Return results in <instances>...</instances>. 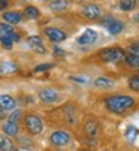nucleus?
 <instances>
[{
  "label": "nucleus",
  "instance_id": "obj_1",
  "mask_svg": "<svg viewBox=\"0 0 139 151\" xmlns=\"http://www.w3.org/2000/svg\"><path fill=\"white\" fill-rule=\"evenodd\" d=\"M105 105L108 108V111H111L112 114H123L124 111H127L129 108L135 105V99L124 94H115V96L106 97Z\"/></svg>",
  "mask_w": 139,
  "mask_h": 151
},
{
  "label": "nucleus",
  "instance_id": "obj_2",
  "mask_svg": "<svg viewBox=\"0 0 139 151\" xmlns=\"http://www.w3.org/2000/svg\"><path fill=\"white\" fill-rule=\"evenodd\" d=\"M24 126L27 129V132L30 135H39L42 130H43V123L42 120L35 115V114H27L24 117Z\"/></svg>",
  "mask_w": 139,
  "mask_h": 151
},
{
  "label": "nucleus",
  "instance_id": "obj_3",
  "mask_svg": "<svg viewBox=\"0 0 139 151\" xmlns=\"http://www.w3.org/2000/svg\"><path fill=\"white\" fill-rule=\"evenodd\" d=\"M100 58L105 63H118L124 58V51L121 48H108L100 51Z\"/></svg>",
  "mask_w": 139,
  "mask_h": 151
},
{
  "label": "nucleus",
  "instance_id": "obj_4",
  "mask_svg": "<svg viewBox=\"0 0 139 151\" xmlns=\"http://www.w3.org/2000/svg\"><path fill=\"white\" fill-rule=\"evenodd\" d=\"M50 141L55 147H64V145H67L69 142H71V135H69L67 132H64V130H55V132L51 133Z\"/></svg>",
  "mask_w": 139,
  "mask_h": 151
},
{
  "label": "nucleus",
  "instance_id": "obj_5",
  "mask_svg": "<svg viewBox=\"0 0 139 151\" xmlns=\"http://www.w3.org/2000/svg\"><path fill=\"white\" fill-rule=\"evenodd\" d=\"M37 96H39V100L43 103H54L58 100V93L53 88H42L39 90Z\"/></svg>",
  "mask_w": 139,
  "mask_h": 151
},
{
  "label": "nucleus",
  "instance_id": "obj_6",
  "mask_svg": "<svg viewBox=\"0 0 139 151\" xmlns=\"http://www.w3.org/2000/svg\"><path fill=\"white\" fill-rule=\"evenodd\" d=\"M43 33L46 35V37H48L50 40H53V42H63L66 39V33L58 30V29H55V27H46L43 30Z\"/></svg>",
  "mask_w": 139,
  "mask_h": 151
},
{
  "label": "nucleus",
  "instance_id": "obj_7",
  "mask_svg": "<svg viewBox=\"0 0 139 151\" xmlns=\"http://www.w3.org/2000/svg\"><path fill=\"white\" fill-rule=\"evenodd\" d=\"M97 39V33L91 29H87L79 37H78V44L81 45H88V44H94Z\"/></svg>",
  "mask_w": 139,
  "mask_h": 151
},
{
  "label": "nucleus",
  "instance_id": "obj_8",
  "mask_svg": "<svg viewBox=\"0 0 139 151\" xmlns=\"http://www.w3.org/2000/svg\"><path fill=\"white\" fill-rule=\"evenodd\" d=\"M82 15L88 19H96V18L100 17V8L97 5H93V3L85 5L82 8Z\"/></svg>",
  "mask_w": 139,
  "mask_h": 151
},
{
  "label": "nucleus",
  "instance_id": "obj_9",
  "mask_svg": "<svg viewBox=\"0 0 139 151\" xmlns=\"http://www.w3.org/2000/svg\"><path fill=\"white\" fill-rule=\"evenodd\" d=\"M21 19H22V14L18 12V11H8V12L3 14V21L11 24V26L21 23Z\"/></svg>",
  "mask_w": 139,
  "mask_h": 151
},
{
  "label": "nucleus",
  "instance_id": "obj_10",
  "mask_svg": "<svg viewBox=\"0 0 139 151\" xmlns=\"http://www.w3.org/2000/svg\"><path fill=\"white\" fill-rule=\"evenodd\" d=\"M15 99L9 94H0V109L5 111H12L15 109Z\"/></svg>",
  "mask_w": 139,
  "mask_h": 151
},
{
  "label": "nucleus",
  "instance_id": "obj_11",
  "mask_svg": "<svg viewBox=\"0 0 139 151\" xmlns=\"http://www.w3.org/2000/svg\"><path fill=\"white\" fill-rule=\"evenodd\" d=\"M84 132L88 138H96L97 133H99V123L94 121V120H90L85 123L84 126Z\"/></svg>",
  "mask_w": 139,
  "mask_h": 151
},
{
  "label": "nucleus",
  "instance_id": "obj_12",
  "mask_svg": "<svg viewBox=\"0 0 139 151\" xmlns=\"http://www.w3.org/2000/svg\"><path fill=\"white\" fill-rule=\"evenodd\" d=\"M2 130L6 136H17L18 135V124L14 123V121H6L3 126H2Z\"/></svg>",
  "mask_w": 139,
  "mask_h": 151
},
{
  "label": "nucleus",
  "instance_id": "obj_13",
  "mask_svg": "<svg viewBox=\"0 0 139 151\" xmlns=\"http://www.w3.org/2000/svg\"><path fill=\"white\" fill-rule=\"evenodd\" d=\"M94 85L97 88H111V87H114V81L112 79H109V78H106V76H99V78H96L94 79Z\"/></svg>",
  "mask_w": 139,
  "mask_h": 151
},
{
  "label": "nucleus",
  "instance_id": "obj_14",
  "mask_svg": "<svg viewBox=\"0 0 139 151\" xmlns=\"http://www.w3.org/2000/svg\"><path fill=\"white\" fill-rule=\"evenodd\" d=\"M106 29H108V32H109L111 35H118V33H121V32H123L124 24L121 23V21H118V19H114L111 24H108V26H106Z\"/></svg>",
  "mask_w": 139,
  "mask_h": 151
},
{
  "label": "nucleus",
  "instance_id": "obj_15",
  "mask_svg": "<svg viewBox=\"0 0 139 151\" xmlns=\"http://www.w3.org/2000/svg\"><path fill=\"white\" fill-rule=\"evenodd\" d=\"M50 8L54 12H61V11H64L67 8V2L66 0H51Z\"/></svg>",
  "mask_w": 139,
  "mask_h": 151
},
{
  "label": "nucleus",
  "instance_id": "obj_16",
  "mask_svg": "<svg viewBox=\"0 0 139 151\" xmlns=\"http://www.w3.org/2000/svg\"><path fill=\"white\" fill-rule=\"evenodd\" d=\"M14 148L12 141L6 135H0V151H11Z\"/></svg>",
  "mask_w": 139,
  "mask_h": 151
},
{
  "label": "nucleus",
  "instance_id": "obj_17",
  "mask_svg": "<svg viewBox=\"0 0 139 151\" xmlns=\"http://www.w3.org/2000/svg\"><path fill=\"white\" fill-rule=\"evenodd\" d=\"M24 15L30 19H37L40 17V11L36 6H26L24 8Z\"/></svg>",
  "mask_w": 139,
  "mask_h": 151
},
{
  "label": "nucleus",
  "instance_id": "obj_18",
  "mask_svg": "<svg viewBox=\"0 0 139 151\" xmlns=\"http://www.w3.org/2000/svg\"><path fill=\"white\" fill-rule=\"evenodd\" d=\"M124 60H126L127 66H130V68H139V55L129 52V54L124 57Z\"/></svg>",
  "mask_w": 139,
  "mask_h": 151
},
{
  "label": "nucleus",
  "instance_id": "obj_19",
  "mask_svg": "<svg viewBox=\"0 0 139 151\" xmlns=\"http://www.w3.org/2000/svg\"><path fill=\"white\" fill-rule=\"evenodd\" d=\"M126 139L129 141V142H135V139H136V136L139 135V130L135 127V126H129L127 129H126Z\"/></svg>",
  "mask_w": 139,
  "mask_h": 151
},
{
  "label": "nucleus",
  "instance_id": "obj_20",
  "mask_svg": "<svg viewBox=\"0 0 139 151\" xmlns=\"http://www.w3.org/2000/svg\"><path fill=\"white\" fill-rule=\"evenodd\" d=\"M0 44H2V47H3V48H8V50H11V48H12L14 40L11 39L9 33H6V35H0Z\"/></svg>",
  "mask_w": 139,
  "mask_h": 151
},
{
  "label": "nucleus",
  "instance_id": "obj_21",
  "mask_svg": "<svg viewBox=\"0 0 139 151\" xmlns=\"http://www.w3.org/2000/svg\"><path fill=\"white\" fill-rule=\"evenodd\" d=\"M136 6V0H120V8L121 11H132Z\"/></svg>",
  "mask_w": 139,
  "mask_h": 151
},
{
  "label": "nucleus",
  "instance_id": "obj_22",
  "mask_svg": "<svg viewBox=\"0 0 139 151\" xmlns=\"http://www.w3.org/2000/svg\"><path fill=\"white\" fill-rule=\"evenodd\" d=\"M129 87L133 91H139V75H135L129 79Z\"/></svg>",
  "mask_w": 139,
  "mask_h": 151
},
{
  "label": "nucleus",
  "instance_id": "obj_23",
  "mask_svg": "<svg viewBox=\"0 0 139 151\" xmlns=\"http://www.w3.org/2000/svg\"><path fill=\"white\" fill-rule=\"evenodd\" d=\"M14 32V26L8 24V23H0V33L6 35V33H12Z\"/></svg>",
  "mask_w": 139,
  "mask_h": 151
},
{
  "label": "nucleus",
  "instance_id": "obj_24",
  "mask_svg": "<svg viewBox=\"0 0 139 151\" xmlns=\"http://www.w3.org/2000/svg\"><path fill=\"white\" fill-rule=\"evenodd\" d=\"M19 117H21V111H19V109H12V112H11V115L8 117V120H9V121H14V123L18 124Z\"/></svg>",
  "mask_w": 139,
  "mask_h": 151
},
{
  "label": "nucleus",
  "instance_id": "obj_25",
  "mask_svg": "<svg viewBox=\"0 0 139 151\" xmlns=\"http://www.w3.org/2000/svg\"><path fill=\"white\" fill-rule=\"evenodd\" d=\"M18 142L22 145V148H32V145H33V142L27 138H18Z\"/></svg>",
  "mask_w": 139,
  "mask_h": 151
},
{
  "label": "nucleus",
  "instance_id": "obj_26",
  "mask_svg": "<svg viewBox=\"0 0 139 151\" xmlns=\"http://www.w3.org/2000/svg\"><path fill=\"white\" fill-rule=\"evenodd\" d=\"M51 66H53V64H50V63H42L40 66L35 68V72H43V70H48V69H51Z\"/></svg>",
  "mask_w": 139,
  "mask_h": 151
},
{
  "label": "nucleus",
  "instance_id": "obj_27",
  "mask_svg": "<svg viewBox=\"0 0 139 151\" xmlns=\"http://www.w3.org/2000/svg\"><path fill=\"white\" fill-rule=\"evenodd\" d=\"M32 48H33V50H35V52H37V54H45V52H46V50H45V47H43L42 44L32 45Z\"/></svg>",
  "mask_w": 139,
  "mask_h": 151
},
{
  "label": "nucleus",
  "instance_id": "obj_28",
  "mask_svg": "<svg viewBox=\"0 0 139 151\" xmlns=\"http://www.w3.org/2000/svg\"><path fill=\"white\" fill-rule=\"evenodd\" d=\"M129 51H130L132 54L139 55V42H135V44H132V45L129 47Z\"/></svg>",
  "mask_w": 139,
  "mask_h": 151
},
{
  "label": "nucleus",
  "instance_id": "obj_29",
  "mask_svg": "<svg viewBox=\"0 0 139 151\" xmlns=\"http://www.w3.org/2000/svg\"><path fill=\"white\" fill-rule=\"evenodd\" d=\"M29 44L30 45H36V44H42V40L39 36H30L29 37Z\"/></svg>",
  "mask_w": 139,
  "mask_h": 151
},
{
  "label": "nucleus",
  "instance_id": "obj_30",
  "mask_svg": "<svg viewBox=\"0 0 139 151\" xmlns=\"http://www.w3.org/2000/svg\"><path fill=\"white\" fill-rule=\"evenodd\" d=\"M114 19H115L114 17H111V15H106V17L102 19V24H103V26H108V24H111V23H112Z\"/></svg>",
  "mask_w": 139,
  "mask_h": 151
},
{
  "label": "nucleus",
  "instance_id": "obj_31",
  "mask_svg": "<svg viewBox=\"0 0 139 151\" xmlns=\"http://www.w3.org/2000/svg\"><path fill=\"white\" fill-rule=\"evenodd\" d=\"M8 8V0H0V11H5Z\"/></svg>",
  "mask_w": 139,
  "mask_h": 151
},
{
  "label": "nucleus",
  "instance_id": "obj_32",
  "mask_svg": "<svg viewBox=\"0 0 139 151\" xmlns=\"http://www.w3.org/2000/svg\"><path fill=\"white\" fill-rule=\"evenodd\" d=\"M71 79L72 81H76V82H85L87 81L85 78H79V76H71Z\"/></svg>",
  "mask_w": 139,
  "mask_h": 151
},
{
  "label": "nucleus",
  "instance_id": "obj_33",
  "mask_svg": "<svg viewBox=\"0 0 139 151\" xmlns=\"http://www.w3.org/2000/svg\"><path fill=\"white\" fill-rule=\"evenodd\" d=\"M54 52L57 55H63V50H60V48H54Z\"/></svg>",
  "mask_w": 139,
  "mask_h": 151
},
{
  "label": "nucleus",
  "instance_id": "obj_34",
  "mask_svg": "<svg viewBox=\"0 0 139 151\" xmlns=\"http://www.w3.org/2000/svg\"><path fill=\"white\" fill-rule=\"evenodd\" d=\"M6 114H5V109H0V118H5Z\"/></svg>",
  "mask_w": 139,
  "mask_h": 151
},
{
  "label": "nucleus",
  "instance_id": "obj_35",
  "mask_svg": "<svg viewBox=\"0 0 139 151\" xmlns=\"http://www.w3.org/2000/svg\"><path fill=\"white\" fill-rule=\"evenodd\" d=\"M133 19H135V21H136V23H139V14H136V15H135V17H133Z\"/></svg>",
  "mask_w": 139,
  "mask_h": 151
},
{
  "label": "nucleus",
  "instance_id": "obj_36",
  "mask_svg": "<svg viewBox=\"0 0 139 151\" xmlns=\"http://www.w3.org/2000/svg\"><path fill=\"white\" fill-rule=\"evenodd\" d=\"M19 151H35V150L33 148H21Z\"/></svg>",
  "mask_w": 139,
  "mask_h": 151
},
{
  "label": "nucleus",
  "instance_id": "obj_37",
  "mask_svg": "<svg viewBox=\"0 0 139 151\" xmlns=\"http://www.w3.org/2000/svg\"><path fill=\"white\" fill-rule=\"evenodd\" d=\"M11 151H19V148H15V147H14V148H12Z\"/></svg>",
  "mask_w": 139,
  "mask_h": 151
},
{
  "label": "nucleus",
  "instance_id": "obj_38",
  "mask_svg": "<svg viewBox=\"0 0 139 151\" xmlns=\"http://www.w3.org/2000/svg\"><path fill=\"white\" fill-rule=\"evenodd\" d=\"M82 151H88V150H82Z\"/></svg>",
  "mask_w": 139,
  "mask_h": 151
}]
</instances>
